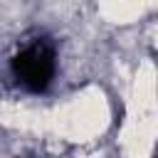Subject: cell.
<instances>
[{
  "instance_id": "1",
  "label": "cell",
  "mask_w": 158,
  "mask_h": 158,
  "mask_svg": "<svg viewBox=\"0 0 158 158\" xmlns=\"http://www.w3.org/2000/svg\"><path fill=\"white\" fill-rule=\"evenodd\" d=\"M12 72L22 86H27L30 91H42L54 74V52L42 42L30 44L12 59Z\"/></svg>"
}]
</instances>
